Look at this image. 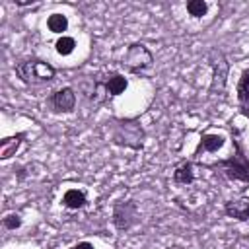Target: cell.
Returning a JSON list of instances; mask_svg holds the SVG:
<instances>
[{
	"instance_id": "8",
	"label": "cell",
	"mask_w": 249,
	"mask_h": 249,
	"mask_svg": "<svg viewBox=\"0 0 249 249\" xmlns=\"http://www.w3.org/2000/svg\"><path fill=\"white\" fill-rule=\"evenodd\" d=\"M224 214L228 218H233L239 222H249V198L241 196L235 200H228L224 204Z\"/></svg>"
},
{
	"instance_id": "10",
	"label": "cell",
	"mask_w": 249,
	"mask_h": 249,
	"mask_svg": "<svg viewBox=\"0 0 249 249\" xmlns=\"http://www.w3.org/2000/svg\"><path fill=\"white\" fill-rule=\"evenodd\" d=\"M25 140V132H16L12 136H4L0 140V160H10L12 156H16V152L21 148Z\"/></svg>"
},
{
	"instance_id": "19",
	"label": "cell",
	"mask_w": 249,
	"mask_h": 249,
	"mask_svg": "<svg viewBox=\"0 0 249 249\" xmlns=\"http://www.w3.org/2000/svg\"><path fill=\"white\" fill-rule=\"evenodd\" d=\"M70 249H95V247H93V243H89V241H78V243L72 245Z\"/></svg>"
},
{
	"instance_id": "18",
	"label": "cell",
	"mask_w": 249,
	"mask_h": 249,
	"mask_svg": "<svg viewBox=\"0 0 249 249\" xmlns=\"http://www.w3.org/2000/svg\"><path fill=\"white\" fill-rule=\"evenodd\" d=\"M16 8H27V6H33L37 4V0H14Z\"/></svg>"
},
{
	"instance_id": "3",
	"label": "cell",
	"mask_w": 249,
	"mask_h": 249,
	"mask_svg": "<svg viewBox=\"0 0 249 249\" xmlns=\"http://www.w3.org/2000/svg\"><path fill=\"white\" fill-rule=\"evenodd\" d=\"M208 167H220L222 175L228 177L230 181H241V183H249V160L243 154L239 142L233 138V154L226 160H220Z\"/></svg>"
},
{
	"instance_id": "16",
	"label": "cell",
	"mask_w": 249,
	"mask_h": 249,
	"mask_svg": "<svg viewBox=\"0 0 249 249\" xmlns=\"http://www.w3.org/2000/svg\"><path fill=\"white\" fill-rule=\"evenodd\" d=\"M185 8H187V12H189V16L191 18H202V16H206L208 14V2L206 0H189L187 4H185Z\"/></svg>"
},
{
	"instance_id": "7",
	"label": "cell",
	"mask_w": 249,
	"mask_h": 249,
	"mask_svg": "<svg viewBox=\"0 0 249 249\" xmlns=\"http://www.w3.org/2000/svg\"><path fill=\"white\" fill-rule=\"evenodd\" d=\"M76 101H78V95L72 86H62L54 89L49 97V103L54 113H72L76 109Z\"/></svg>"
},
{
	"instance_id": "9",
	"label": "cell",
	"mask_w": 249,
	"mask_h": 249,
	"mask_svg": "<svg viewBox=\"0 0 249 249\" xmlns=\"http://www.w3.org/2000/svg\"><path fill=\"white\" fill-rule=\"evenodd\" d=\"M60 204L66 210H82L88 204V195L82 189H66L60 198Z\"/></svg>"
},
{
	"instance_id": "15",
	"label": "cell",
	"mask_w": 249,
	"mask_h": 249,
	"mask_svg": "<svg viewBox=\"0 0 249 249\" xmlns=\"http://www.w3.org/2000/svg\"><path fill=\"white\" fill-rule=\"evenodd\" d=\"M54 51H56L60 56H68V54H72V53L76 51V39L70 37V35H62V37H58L56 43H54Z\"/></svg>"
},
{
	"instance_id": "17",
	"label": "cell",
	"mask_w": 249,
	"mask_h": 249,
	"mask_svg": "<svg viewBox=\"0 0 249 249\" xmlns=\"http://www.w3.org/2000/svg\"><path fill=\"white\" fill-rule=\"evenodd\" d=\"M21 224H23V218H21V214H18V212H10V214H6L4 218H2V226L6 228V230H19L21 228Z\"/></svg>"
},
{
	"instance_id": "20",
	"label": "cell",
	"mask_w": 249,
	"mask_h": 249,
	"mask_svg": "<svg viewBox=\"0 0 249 249\" xmlns=\"http://www.w3.org/2000/svg\"><path fill=\"white\" fill-rule=\"evenodd\" d=\"M126 249H130V247H126Z\"/></svg>"
},
{
	"instance_id": "12",
	"label": "cell",
	"mask_w": 249,
	"mask_h": 249,
	"mask_svg": "<svg viewBox=\"0 0 249 249\" xmlns=\"http://www.w3.org/2000/svg\"><path fill=\"white\" fill-rule=\"evenodd\" d=\"M195 179H196V175H195L193 161L185 160V161L175 165V169H173V183L175 185H191V183H195Z\"/></svg>"
},
{
	"instance_id": "14",
	"label": "cell",
	"mask_w": 249,
	"mask_h": 249,
	"mask_svg": "<svg viewBox=\"0 0 249 249\" xmlns=\"http://www.w3.org/2000/svg\"><path fill=\"white\" fill-rule=\"evenodd\" d=\"M47 27H49L51 33H56V35L62 37L64 31L68 29V18H66L64 14L54 12V14H51V16L47 18Z\"/></svg>"
},
{
	"instance_id": "4",
	"label": "cell",
	"mask_w": 249,
	"mask_h": 249,
	"mask_svg": "<svg viewBox=\"0 0 249 249\" xmlns=\"http://www.w3.org/2000/svg\"><path fill=\"white\" fill-rule=\"evenodd\" d=\"M123 68L128 74L142 76L146 70L152 68L154 64V53L144 45V43H130L123 54Z\"/></svg>"
},
{
	"instance_id": "1",
	"label": "cell",
	"mask_w": 249,
	"mask_h": 249,
	"mask_svg": "<svg viewBox=\"0 0 249 249\" xmlns=\"http://www.w3.org/2000/svg\"><path fill=\"white\" fill-rule=\"evenodd\" d=\"M126 88H128V78L121 72H107L101 76H93L89 78V84L82 82V89L93 105H103L119 97L121 93L126 91Z\"/></svg>"
},
{
	"instance_id": "5",
	"label": "cell",
	"mask_w": 249,
	"mask_h": 249,
	"mask_svg": "<svg viewBox=\"0 0 249 249\" xmlns=\"http://www.w3.org/2000/svg\"><path fill=\"white\" fill-rule=\"evenodd\" d=\"M111 222L117 231H130L140 222V208L136 200L132 198L117 200L111 210Z\"/></svg>"
},
{
	"instance_id": "2",
	"label": "cell",
	"mask_w": 249,
	"mask_h": 249,
	"mask_svg": "<svg viewBox=\"0 0 249 249\" xmlns=\"http://www.w3.org/2000/svg\"><path fill=\"white\" fill-rule=\"evenodd\" d=\"M14 70L16 76L25 86H43V84H51L56 78V68L41 58H23L16 62Z\"/></svg>"
},
{
	"instance_id": "11",
	"label": "cell",
	"mask_w": 249,
	"mask_h": 249,
	"mask_svg": "<svg viewBox=\"0 0 249 249\" xmlns=\"http://www.w3.org/2000/svg\"><path fill=\"white\" fill-rule=\"evenodd\" d=\"M237 103L241 107V113L245 117H249V68H245L237 80Z\"/></svg>"
},
{
	"instance_id": "6",
	"label": "cell",
	"mask_w": 249,
	"mask_h": 249,
	"mask_svg": "<svg viewBox=\"0 0 249 249\" xmlns=\"http://www.w3.org/2000/svg\"><path fill=\"white\" fill-rule=\"evenodd\" d=\"M208 62L212 68V82H210V93H222L228 82L230 74V62L226 54L220 49H212L208 53Z\"/></svg>"
},
{
	"instance_id": "13",
	"label": "cell",
	"mask_w": 249,
	"mask_h": 249,
	"mask_svg": "<svg viewBox=\"0 0 249 249\" xmlns=\"http://www.w3.org/2000/svg\"><path fill=\"white\" fill-rule=\"evenodd\" d=\"M224 142H226V138H224L222 134H218V132H204V134L200 136V142H198V148H196L195 156H196L198 152L214 154V152H218V150L224 146Z\"/></svg>"
}]
</instances>
